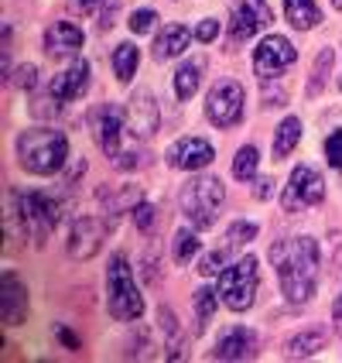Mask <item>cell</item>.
<instances>
[{"mask_svg": "<svg viewBox=\"0 0 342 363\" xmlns=\"http://www.w3.org/2000/svg\"><path fill=\"white\" fill-rule=\"evenodd\" d=\"M195 250H199V237H195V230H178V233H175V243H171L175 261H188V257H195Z\"/></svg>", "mask_w": 342, "mask_h": 363, "instance_id": "27", "label": "cell"}, {"mask_svg": "<svg viewBox=\"0 0 342 363\" xmlns=\"http://www.w3.org/2000/svg\"><path fill=\"white\" fill-rule=\"evenodd\" d=\"M103 0H69V7L76 11V14H89V11H96Z\"/></svg>", "mask_w": 342, "mask_h": 363, "instance_id": "36", "label": "cell"}, {"mask_svg": "<svg viewBox=\"0 0 342 363\" xmlns=\"http://www.w3.org/2000/svg\"><path fill=\"white\" fill-rule=\"evenodd\" d=\"M298 59V48L291 45L287 38L281 35H267V38L253 48V72H257V79H278L287 65H295Z\"/></svg>", "mask_w": 342, "mask_h": 363, "instance_id": "7", "label": "cell"}, {"mask_svg": "<svg viewBox=\"0 0 342 363\" xmlns=\"http://www.w3.org/2000/svg\"><path fill=\"white\" fill-rule=\"evenodd\" d=\"M322 199H325L322 175L315 168H308V164H298L281 192L284 213H302V209H308V206H315V202H322Z\"/></svg>", "mask_w": 342, "mask_h": 363, "instance_id": "6", "label": "cell"}, {"mask_svg": "<svg viewBox=\"0 0 342 363\" xmlns=\"http://www.w3.org/2000/svg\"><path fill=\"white\" fill-rule=\"evenodd\" d=\"M89 86V62H72L65 72H59L55 79L48 82V96L55 103H69V100H79Z\"/></svg>", "mask_w": 342, "mask_h": 363, "instance_id": "15", "label": "cell"}, {"mask_svg": "<svg viewBox=\"0 0 342 363\" xmlns=\"http://www.w3.org/2000/svg\"><path fill=\"white\" fill-rule=\"evenodd\" d=\"M339 86H342V76H339Z\"/></svg>", "mask_w": 342, "mask_h": 363, "instance_id": "42", "label": "cell"}, {"mask_svg": "<svg viewBox=\"0 0 342 363\" xmlns=\"http://www.w3.org/2000/svg\"><path fill=\"white\" fill-rule=\"evenodd\" d=\"M205 113L216 127H233L243 117V86L236 79H222L209 100H205Z\"/></svg>", "mask_w": 342, "mask_h": 363, "instance_id": "9", "label": "cell"}, {"mask_svg": "<svg viewBox=\"0 0 342 363\" xmlns=\"http://www.w3.org/2000/svg\"><path fill=\"white\" fill-rule=\"evenodd\" d=\"M261 288V264L257 257H240L220 274V302L233 312H246Z\"/></svg>", "mask_w": 342, "mask_h": 363, "instance_id": "5", "label": "cell"}, {"mask_svg": "<svg viewBox=\"0 0 342 363\" xmlns=\"http://www.w3.org/2000/svg\"><path fill=\"white\" fill-rule=\"evenodd\" d=\"M226 254H229V243H226L222 250H212V254H205V257H202V261H199V267H195V271H199L202 278H209V274H216V271H220V267H222V261H226Z\"/></svg>", "mask_w": 342, "mask_h": 363, "instance_id": "30", "label": "cell"}, {"mask_svg": "<svg viewBox=\"0 0 342 363\" xmlns=\"http://www.w3.org/2000/svg\"><path fill=\"white\" fill-rule=\"evenodd\" d=\"M220 35V21H212V18H205L199 21V28H195V38L202 41V45H209V41Z\"/></svg>", "mask_w": 342, "mask_h": 363, "instance_id": "34", "label": "cell"}, {"mask_svg": "<svg viewBox=\"0 0 342 363\" xmlns=\"http://www.w3.org/2000/svg\"><path fill=\"white\" fill-rule=\"evenodd\" d=\"M253 353H257V336H253L250 329H243V325L229 329L220 343H216V350H212L216 360H250Z\"/></svg>", "mask_w": 342, "mask_h": 363, "instance_id": "17", "label": "cell"}, {"mask_svg": "<svg viewBox=\"0 0 342 363\" xmlns=\"http://www.w3.org/2000/svg\"><path fill=\"white\" fill-rule=\"evenodd\" d=\"M59 340H62V343H69V346H79V340H76L69 329H59Z\"/></svg>", "mask_w": 342, "mask_h": 363, "instance_id": "39", "label": "cell"}, {"mask_svg": "<svg viewBox=\"0 0 342 363\" xmlns=\"http://www.w3.org/2000/svg\"><path fill=\"white\" fill-rule=\"evenodd\" d=\"M216 295H220V291H209V288H199V291H195V315H199V323H209V319H212Z\"/></svg>", "mask_w": 342, "mask_h": 363, "instance_id": "28", "label": "cell"}, {"mask_svg": "<svg viewBox=\"0 0 342 363\" xmlns=\"http://www.w3.org/2000/svg\"><path fill=\"white\" fill-rule=\"evenodd\" d=\"M106 305H110V315L120 319V323L144 315V295L137 291L134 271H130L123 254H113L110 267H106Z\"/></svg>", "mask_w": 342, "mask_h": 363, "instance_id": "3", "label": "cell"}, {"mask_svg": "<svg viewBox=\"0 0 342 363\" xmlns=\"http://www.w3.org/2000/svg\"><path fill=\"white\" fill-rule=\"evenodd\" d=\"M18 158L31 175H55L69 158V138L52 127H35L18 138Z\"/></svg>", "mask_w": 342, "mask_h": 363, "instance_id": "2", "label": "cell"}, {"mask_svg": "<svg viewBox=\"0 0 342 363\" xmlns=\"http://www.w3.org/2000/svg\"><path fill=\"white\" fill-rule=\"evenodd\" d=\"M154 24H158V14H154V11H134V14H130V31H134V35H147Z\"/></svg>", "mask_w": 342, "mask_h": 363, "instance_id": "32", "label": "cell"}, {"mask_svg": "<svg viewBox=\"0 0 342 363\" xmlns=\"http://www.w3.org/2000/svg\"><path fill=\"white\" fill-rule=\"evenodd\" d=\"M96 141H100L103 155L106 158H120V144H123V123H127V113H123L117 103H103L100 110H96Z\"/></svg>", "mask_w": 342, "mask_h": 363, "instance_id": "10", "label": "cell"}, {"mask_svg": "<svg viewBox=\"0 0 342 363\" xmlns=\"http://www.w3.org/2000/svg\"><path fill=\"white\" fill-rule=\"evenodd\" d=\"M82 48V31L72 24V21H55L48 31H45V52H48V59H72V55H79Z\"/></svg>", "mask_w": 342, "mask_h": 363, "instance_id": "14", "label": "cell"}, {"mask_svg": "<svg viewBox=\"0 0 342 363\" xmlns=\"http://www.w3.org/2000/svg\"><path fill=\"white\" fill-rule=\"evenodd\" d=\"M270 264L278 267L281 291L291 305H304L319 281V243L312 237H291L270 247Z\"/></svg>", "mask_w": 342, "mask_h": 363, "instance_id": "1", "label": "cell"}, {"mask_svg": "<svg viewBox=\"0 0 342 363\" xmlns=\"http://www.w3.org/2000/svg\"><path fill=\"white\" fill-rule=\"evenodd\" d=\"M257 164H261V155H257V147H253V144L240 147V151H236V158H233V179L250 182V179H253V172H257Z\"/></svg>", "mask_w": 342, "mask_h": 363, "instance_id": "25", "label": "cell"}, {"mask_svg": "<svg viewBox=\"0 0 342 363\" xmlns=\"http://www.w3.org/2000/svg\"><path fill=\"white\" fill-rule=\"evenodd\" d=\"M212 158H216L212 144L202 141V138H181V141H175L168 147V164L178 168V172H199Z\"/></svg>", "mask_w": 342, "mask_h": 363, "instance_id": "12", "label": "cell"}, {"mask_svg": "<svg viewBox=\"0 0 342 363\" xmlns=\"http://www.w3.org/2000/svg\"><path fill=\"white\" fill-rule=\"evenodd\" d=\"M103 237H106V226L96 216H79L72 223V233H69V257L72 261L96 257V250L103 247Z\"/></svg>", "mask_w": 342, "mask_h": 363, "instance_id": "11", "label": "cell"}, {"mask_svg": "<svg viewBox=\"0 0 342 363\" xmlns=\"http://www.w3.org/2000/svg\"><path fill=\"white\" fill-rule=\"evenodd\" d=\"M4 295H0V308H4V323L7 325H21L28 319V291H24V284L11 274V271H4Z\"/></svg>", "mask_w": 342, "mask_h": 363, "instance_id": "16", "label": "cell"}, {"mask_svg": "<svg viewBox=\"0 0 342 363\" xmlns=\"http://www.w3.org/2000/svg\"><path fill=\"white\" fill-rule=\"evenodd\" d=\"M298 141H302V121H298V117H287V121H281L278 134H274V158H278V162H281V158H287V155L298 147Z\"/></svg>", "mask_w": 342, "mask_h": 363, "instance_id": "24", "label": "cell"}, {"mask_svg": "<svg viewBox=\"0 0 342 363\" xmlns=\"http://www.w3.org/2000/svg\"><path fill=\"white\" fill-rule=\"evenodd\" d=\"M178 202H181V213L192 220L195 230H209L216 223L220 206L226 202V185L216 175H199V179L185 182Z\"/></svg>", "mask_w": 342, "mask_h": 363, "instance_id": "4", "label": "cell"}, {"mask_svg": "<svg viewBox=\"0 0 342 363\" xmlns=\"http://www.w3.org/2000/svg\"><path fill=\"white\" fill-rule=\"evenodd\" d=\"M127 127L134 138H154L158 130V100L147 93V89H137L130 96V106H127Z\"/></svg>", "mask_w": 342, "mask_h": 363, "instance_id": "13", "label": "cell"}, {"mask_svg": "<svg viewBox=\"0 0 342 363\" xmlns=\"http://www.w3.org/2000/svg\"><path fill=\"white\" fill-rule=\"evenodd\" d=\"M332 7H336V11H342V0H332Z\"/></svg>", "mask_w": 342, "mask_h": 363, "instance_id": "40", "label": "cell"}, {"mask_svg": "<svg viewBox=\"0 0 342 363\" xmlns=\"http://www.w3.org/2000/svg\"><path fill=\"white\" fill-rule=\"evenodd\" d=\"M35 76H38V72H35V69H31V65H24V69H21L18 76H14V82H18V86H24V89H31V86H35Z\"/></svg>", "mask_w": 342, "mask_h": 363, "instance_id": "35", "label": "cell"}, {"mask_svg": "<svg viewBox=\"0 0 342 363\" xmlns=\"http://www.w3.org/2000/svg\"><path fill=\"white\" fill-rule=\"evenodd\" d=\"M253 4H263V0H253Z\"/></svg>", "mask_w": 342, "mask_h": 363, "instance_id": "41", "label": "cell"}, {"mask_svg": "<svg viewBox=\"0 0 342 363\" xmlns=\"http://www.w3.org/2000/svg\"><path fill=\"white\" fill-rule=\"evenodd\" d=\"M253 237H257V226H253V223H233V226L226 230V243H229V247H240V243L253 240Z\"/></svg>", "mask_w": 342, "mask_h": 363, "instance_id": "29", "label": "cell"}, {"mask_svg": "<svg viewBox=\"0 0 342 363\" xmlns=\"http://www.w3.org/2000/svg\"><path fill=\"white\" fill-rule=\"evenodd\" d=\"M261 24H267V14H263V11H253L250 4H240V7L233 11V24H229V48L246 38H253V35L261 31Z\"/></svg>", "mask_w": 342, "mask_h": 363, "instance_id": "18", "label": "cell"}, {"mask_svg": "<svg viewBox=\"0 0 342 363\" xmlns=\"http://www.w3.org/2000/svg\"><path fill=\"white\" fill-rule=\"evenodd\" d=\"M188 41H192V31L185 28V24H171V28H164L158 41H154V59L158 62H168L181 55L185 48H188Z\"/></svg>", "mask_w": 342, "mask_h": 363, "instance_id": "19", "label": "cell"}, {"mask_svg": "<svg viewBox=\"0 0 342 363\" xmlns=\"http://www.w3.org/2000/svg\"><path fill=\"white\" fill-rule=\"evenodd\" d=\"M21 216H24V230H28V237L38 243L48 240V233H52V226L59 220V206L48 199V196H41V192H28V196H21Z\"/></svg>", "mask_w": 342, "mask_h": 363, "instance_id": "8", "label": "cell"}, {"mask_svg": "<svg viewBox=\"0 0 342 363\" xmlns=\"http://www.w3.org/2000/svg\"><path fill=\"white\" fill-rule=\"evenodd\" d=\"M154 213H158V209L147 206V202H137V206H134V223H137L141 233H151V230H154V220H158Z\"/></svg>", "mask_w": 342, "mask_h": 363, "instance_id": "31", "label": "cell"}, {"mask_svg": "<svg viewBox=\"0 0 342 363\" xmlns=\"http://www.w3.org/2000/svg\"><path fill=\"white\" fill-rule=\"evenodd\" d=\"M270 185H274L270 179H257V185H253V196H257V199H267V196H270Z\"/></svg>", "mask_w": 342, "mask_h": 363, "instance_id": "37", "label": "cell"}, {"mask_svg": "<svg viewBox=\"0 0 342 363\" xmlns=\"http://www.w3.org/2000/svg\"><path fill=\"white\" fill-rule=\"evenodd\" d=\"M202 69H205V62L202 59L185 62V65L178 69V76H175V82H171V89H175L178 100H192V96H195V89H199V82H202Z\"/></svg>", "mask_w": 342, "mask_h": 363, "instance_id": "21", "label": "cell"}, {"mask_svg": "<svg viewBox=\"0 0 342 363\" xmlns=\"http://www.w3.org/2000/svg\"><path fill=\"white\" fill-rule=\"evenodd\" d=\"M332 319H336V329L342 333V295H339V302H336V308H332Z\"/></svg>", "mask_w": 342, "mask_h": 363, "instance_id": "38", "label": "cell"}, {"mask_svg": "<svg viewBox=\"0 0 342 363\" xmlns=\"http://www.w3.org/2000/svg\"><path fill=\"white\" fill-rule=\"evenodd\" d=\"M322 346H325L322 329H304V333H298V336H291V340H287V357L304 360V357H315Z\"/></svg>", "mask_w": 342, "mask_h": 363, "instance_id": "23", "label": "cell"}, {"mask_svg": "<svg viewBox=\"0 0 342 363\" xmlns=\"http://www.w3.org/2000/svg\"><path fill=\"white\" fill-rule=\"evenodd\" d=\"M284 14H287V24L298 31H308L322 21V11L315 0H284Z\"/></svg>", "mask_w": 342, "mask_h": 363, "instance_id": "20", "label": "cell"}, {"mask_svg": "<svg viewBox=\"0 0 342 363\" xmlns=\"http://www.w3.org/2000/svg\"><path fill=\"white\" fill-rule=\"evenodd\" d=\"M137 65H141V52H137V45H134V41L117 45V52H113V76H117V82L134 79V76H137Z\"/></svg>", "mask_w": 342, "mask_h": 363, "instance_id": "22", "label": "cell"}, {"mask_svg": "<svg viewBox=\"0 0 342 363\" xmlns=\"http://www.w3.org/2000/svg\"><path fill=\"white\" fill-rule=\"evenodd\" d=\"M332 48H322V55H319V65L312 69V79H308V96H319L325 86V76H329V69H332Z\"/></svg>", "mask_w": 342, "mask_h": 363, "instance_id": "26", "label": "cell"}, {"mask_svg": "<svg viewBox=\"0 0 342 363\" xmlns=\"http://www.w3.org/2000/svg\"><path fill=\"white\" fill-rule=\"evenodd\" d=\"M325 158H329V164H332L336 172H342V130H336V134L325 141Z\"/></svg>", "mask_w": 342, "mask_h": 363, "instance_id": "33", "label": "cell"}]
</instances>
